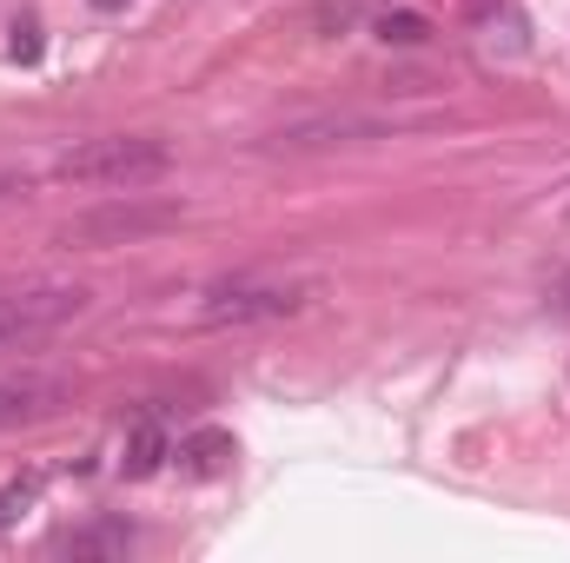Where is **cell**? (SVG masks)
<instances>
[{
  "instance_id": "1",
  "label": "cell",
  "mask_w": 570,
  "mask_h": 563,
  "mask_svg": "<svg viewBox=\"0 0 570 563\" xmlns=\"http://www.w3.org/2000/svg\"><path fill=\"white\" fill-rule=\"evenodd\" d=\"M173 166V146L153 140V134H114V140H87L73 152L53 159V179L60 186H120V192H140L153 179H166Z\"/></svg>"
},
{
  "instance_id": "2",
  "label": "cell",
  "mask_w": 570,
  "mask_h": 563,
  "mask_svg": "<svg viewBox=\"0 0 570 563\" xmlns=\"http://www.w3.org/2000/svg\"><path fill=\"white\" fill-rule=\"evenodd\" d=\"M173 226H179V206H173V199H140V192H127V199L94 206V213H73V219L60 226V246H80V253H114V246L159 239V233H173Z\"/></svg>"
},
{
  "instance_id": "3",
  "label": "cell",
  "mask_w": 570,
  "mask_h": 563,
  "mask_svg": "<svg viewBox=\"0 0 570 563\" xmlns=\"http://www.w3.org/2000/svg\"><path fill=\"white\" fill-rule=\"evenodd\" d=\"M80 312H87V285H67V279H40V285H20V292H0V352L7 345H27V338H47V332H60Z\"/></svg>"
},
{
  "instance_id": "4",
  "label": "cell",
  "mask_w": 570,
  "mask_h": 563,
  "mask_svg": "<svg viewBox=\"0 0 570 563\" xmlns=\"http://www.w3.org/2000/svg\"><path fill=\"white\" fill-rule=\"evenodd\" d=\"M312 285H279V279H226L199 298V325H266L305 312Z\"/></svg>"
},
{
  "instance_id": "5",
  "label": "cell",
  "mask_w": 570,
  "mask_h": 563,
  "mask_svg": "<svg viewBox=\"0 0 570 563\" xmlns=\"http://www.w3.org/2000/svg\"><path fill=\"white\" fill-rule=\"evenodd\" d=\"M60 405H67V378L60 372H13V378H0V431L53 418Z\"/></svg>"
},
{
  "instance_id": "6",
  "label": "cell",
  "mask_w": 570,
  "mask_h": 563,
  "mask_svg": "<svg viewBox=\"0 0 570 563\" xmlns=\"http://www.w3.org/2000/svg\"><path fill=\"white\" fill-rule=\"evenodd\" d=\"M385 120H365V113H312V120H292L273 134V146L285 152H312V146H352V140H379Z\"/></svg>"
},
{
  "instance_id": "7",
  "label": "cell",
  "mask_w": 570,
  "mask_h": 563,
  "mask_svg": "<svg viewBox=\"0 0 570 563\" xmlns=\"http://www.w3.org/2000/svg\"><path fill=\"white\" fill-rule=\"evenodd\" d=\"M173 457H179V471H186V477H219V471L239 457V444H233L226 431H193V437H179V444H173Z\"/></svg>"
},
{
  "instance_id": "8",
  "label": "cell",
  "mask_w": 570,
  "mask_h": 563,
  "mask_svg": "<svg viewBox=\"0 0 570 563\" xmlns=\"http://www.w3.org/2000/svg\"><path fill=\"white\" fill-rule=\"evenodd\" d=\"M166 457H173V437H166V424H159V418H140L134 431H127L120 471H127V477H153V471H159Z\"/></svg>"
},
{
  "instance_id": "9",
  "label": "cell",
  "mask_w": 570,
  "mask_h": 563,
  "mask_svg": "<svg viewBox=\"0 0 570 563\" xmlns=\"http://www.w3.org/2000/svg\"><path fill=\"white\" fill-rule=\"evenodd\" d=\"M60 551H67V557H127V551H134V524H87V531H67Z\"/></svg>"
},
{
  "instance_id": "10",
  "label": "cell",
  "mask_w": 570,
  "mask_h": 563,
  "mask_svg": "<svg viewBox=\"0 0 570 563\" xmlns=\"http://www.w3.org/2000/svg\"><path fill=\"white\" fill-rule=\"evenodd\" d=\"M379 40H392V47H419V40H431V20L425 13H385V20H379Z\"/></svg>"
},
{
  "instance_id": "11",
  "label": "cell",
  "mask_w": 570,
  "mask_h": 563,
  "mask_svg": "<svg viewBox=\"0 0 570 563\" xmlns=\"http://www.w3.org/2000/svg\"><path fill=\"white\" fill-rule=\"evenodd\" d=\"M33 497H40V477H13V484L0 491V531H7V524H13V517L33 504Z\"/></svg>"
},
{
  "instance_id": "12",
  "label": "cell",
  "mask_w": 570,
  "mask_h": 563,
  "mask_svg": "<svg viewBox=\"0 0 570 563\" xmlns=\"http://www.w3.org/2000/svg\"><path fill=\"white\" fill-rule=\"evenodd\" d=\"M13 53H20V60H40V27H33V20L13 27Z\"/></svg>"
},
{
  "instance_id": "13",
  "label": "cell",
  "mask_w": 570,
  "mask_h": 563,
  "mask_svg": "<svg viewBox=\"0 0 570 563\" xmlns=\"http://www.w3.org/2000/svg\"><path fill=\"white\" fill-rule=\"evenodd\" d=\"M7 192H27V172H13V166H0V199Z\"/></svg>"
},
{
  "instance_id": "14",
  "label": "cell",
  "mask_w": 570,
  "mask_h": 563,
  "mask_svg": "<svg viewBox=\"0 0 570 563\" xmlns=\"http://www.w3.org/2000/svg\"><path fill=\"white\" fill-rule=\"evenodd\" d=\"M94 7H100V13H120V7H127V0H94Z\"/></svg>"
}]
</instances>
